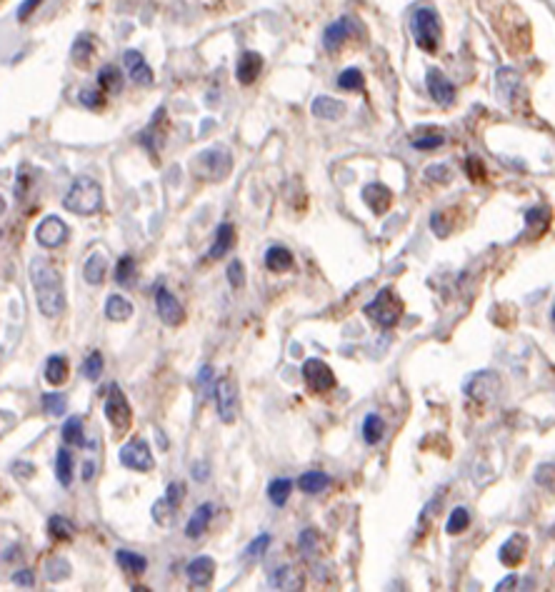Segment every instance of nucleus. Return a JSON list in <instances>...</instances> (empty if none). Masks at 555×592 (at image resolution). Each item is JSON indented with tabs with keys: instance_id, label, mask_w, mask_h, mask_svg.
<instances>
[{
	"instance_id": "32",
	"label": "nucleus",
	"mask_w": 555,
	"mask_h": 592,
	"mask_svg": "<svg viewBox=\"0 0 555 592\" xmlns=\"http://www.w3.org/2000/svg\"><path fill=\"white\" fill-rule=\"evenodd\" d=\"M383 435H385L383 417L375 415V412L366 415V420H363V440H366L368 445H378L380 440H383Z\"/></svg>"
},
{
	"instance_id": "57",
	"label": "nucleus",
	"mask_w": 555,
	"mask_h": 592,
	"mask_svg": "<svg viewBox=\"0 0 555 592\" xmlns=\"http://www.w3.org/2000/svg\"><path fill=\"white\" fill-rule=\"evenodd\" d=\"M210 380H213V368L210 365H206L201 370V375H198V382H201V387L208 393V385H210Z\"/></svg>"
},
{
	"instance_id": "17",
	"label": "nucleus",
	"mask_w": 555,
	"mask_h": 592,
	"mask_svg": "<svg viewBox=\"0 0 555 592\" xmlns=\"http://www.w3.org/2000/svg\"><path fill=\"white\" fill-rule=\"evenodd\" d=\"M270 587H275V590H300L303 587V575L298 572L295 565H281L270 575Z\"/></svg>"
},
{
	"instance_id": "16",
	"label": "nucleus",
	"mask_w": 555,
	"mask_h": 592,
	"mask_svg": "<svg viewBox=\"0 0 555 592\" xmlns=\"http://www.w3.org/2000/svg\"><path fill=\"white\" fill-rule=\"evenodd\" d=\"M123 65H126L133 83H138V86H150L153 83V70H150V65L145 63V58L138 51H126Z\"/></svg>"
},
{
	"instance_id": "48",
	"label": "nucleus",
	"mask_w": 555,
	"mask_h": 592,
	"mask_svg": "<svg viewBox=\"0 0 555 592\" xmlns=\"http://www.w3.org/2000/svg\"><path fill=\"white\" fill-rule=\"evenodd\" d=\"M443 142H446V137L435 133V135L415 137V140H413V148H415V150H435V148H441Z\"/></svg>"
},
{
	"instance_id": "3",
	"label": "nucleus",
	"mask_w": 555,
	"mask_h": 592,
	"mask_svg": "<svg viewBox=\"0 0 555 592\" xmlns=\"http://www.w3.org/2000/svg\"><path fill=\"white\" fill-rule=\"evenodd\" d=\"M363 313H366V318H370L375 325H380V328H393V325H398V320L403 318V300L398 297V292H395L393 288H383V290H378V295L373 297L366 308H363Z\"/></svg>"
},
{
	"instance_id": "29",
	"label": "nucleus",
	"mask_w": 555,
	"mask_h": 592,
	"mask_svg": "<svg viewBox=\"0 0 555 592\" xmlns=\"http://www.w3.org/2000/svg\"><path fill=\"white\" fill-rule=\"evenodd\" d=\"M43 375H46V380L51 385H63L68 380V363H65L63 355H51L46 360V372Z\"/></svg>"
},
{
	"instance_id": "14",
	"label": "nucleus",
	"mask_w": 555,
	"mask_h": 592,
	"mask_svg": "<svg viewBox=\"0 0 555 592\" xmlns=\"http://www.w3.org/2000/svg\"><path fill=\"white\" fill-rule=\"evenodd\" d=\"M498 385H500V380L495 372H478V375L468 382L465 393H468L473 400H478V403H488V400L495 398Z\"/></svg>"
},
{
	"instance_id": "49",
	"label": "nucleus",
	"mask_w": 555,
	"mask_h": 592,
	"mask_svg": "<svg viewBox=\"0 0 555 592\" xmlns=\"http://www.w3.org/2000/svg\"><path fill=\"white\" fill-rule=\"evenodd\" d=\"M183 495H185V487H183V483H168V490H166V502L170 507H175L178 510V505H180V500H183Z\"/></svg>"
},
{
	"instance_id": "33",
	"label": "nucleus",
	"mask_w": 555,
	"mask_h": 592,
	"mask_svg": "<svg viewBox=\"0 0 555 592\" xmlns=\"http://www.w3.org/2000/svg\"><path fill=\"white\" fill-rule=\"evenodd\" d=\"M55 478L63 487H70V483H73V455L65 448L55 452Z\"/></svg>"
},
{
	"instance_id": "41",
	"label": "nucleus",
	"mask_w": 555,
	"mask_h": 592,
	"mask_svg": "<svg viewBox=\"0 0 555 592\" xmlns=\"http://www.w3.org/2000/svg\"><path fill=\"white\" fill-rule=\"evenodd\" d=\"M83 375L93 382L103 375V355H100V350H93V353L83 360Z\"/></svg>"
},
{
	"instance_id": "56",
	"label": "nucleus",
	"mask_w": 555,
	"mask_h": 592,
	"mask_svg": "<svg viewBox=\"0 0 555 592\" xmlns=\"http://www.w3.org/2000/svg\"><path fill=\"white\" fill-rule=\"evenodd\" d=\"M430 225H433L435 235H441V238H446V235H448V228H443V217H441V213H433V217H430Z\"/></svg>"
},
{
	"instance_id": "28",
	"label": "nucleus",
	"mask_w": 555,
	"mask_h": 592,
	"mask_svg": "<svg viewBox=\"0 0 555 592\" xmlns=\"http://www.w3.org/2000/svg\"><path fill=\"white\" fill-rule=\"evenodd\" d=\"M60 435H63L65 445H75V448H88L86 433H83V420L81 417H68L60 427Z\"/></svg>"
},
{
	"instance_id": "44",
	"label": "nucleus",
	"mask_w": 555,
	"mask_h": 592,
	"mask_svg": "<svg viewBox=\"0 0 555 592\" xmlns=\"http://www.w3.org/2000/svg\"><path fill=\"white\" fill-rule=\"evenodd\" d=\"M535 483H538L540 487L555 492V462H545V465H540L538 470H535Z\"/></svg>"
},
{
	"instance_id": "21",
	"label": "nucleus",
	"mask_w": 555,
	"mask_h": 592,
	"mask_svg": "<svg viewBox=\"0 0 555 592\" xmlns=\"http://www.w3.org/2000/svg\"><path fill=\"white\" fill-rule=\"evenodd\" d=\"M108 275V260L103 253H91L83 262V278L88 285H100Z\"/></svg>"
},
{
	"instance_id": "20",
	"label": "nucleus",
	"mask_w": 555,
	"mask_h": 592,
	"mask_svg": "<svg viewBox=\"0 0 555 592\" xmlns=\"http://www.w3.org/2000/svg\"><path fill=\"white\" fill-rule=\"evenodd\" d=\"M526 547H528L526 535H513V537H508V540H505L503 545H500V553H498L500 563L508 565V567L518 565L523 558H526Z\"/></svg>"
},
{
	"instance_id": "34",
	"label": "nucleus",
	"mask_w": 555,
	"mask_h": 592,
	"mask_svg": "<svg viewBox=\"0 0 555 592\" xmlns=\"http://www.w3.org/2000/svg\"><path fill=\"white\" fill-rule=\"evenodd\" d=\"M293 480L288 478H275L270 480L268 485V500L273 502L275 507H283L288 502V497H290V490H293Z\"/></svg>"
},
{
	"instance_id": "60",
	"label": "nucleus",
	"mask_w": 555,
	"mask_h": 592,
	"mask_svg": "<svg viewBox=\"0 0 555 592\" xmlns=\"http://www.w3.org/2000/svg\"><path fill=\"white\" fill-rule=\"evenodd\" d=\"M93 478H95V462H93V460L83 462V480H86V483H91Z\"/></svg>"
},
{
	"instance_id": "2",
	"label": "nucleus",
	"mask_w": 555,
	"mask_h": 592,
	"mask_svg": "<svg viewBox=\"0 0 555 592\" xmlns=\"http://www.w3.org/2000/svg\"><path fill=\"white\" fill-rule=\"evenodd\" d=\"M63 208L83 217L95 215V213L103 210V188L98 185V180H93L88 175L75 177L63 198Z\"/></svg>"
},
{
	"instance_id": "23",
	"label": "nucleus",
	"mask_w": 555,
	"mask_h": 592,
	"mask_svg": "<svg viewBox=\"0 0 555 592\" xmlns=\"http://www.w3.org/2000/svg\"><path fill=\"white\" fill-rule=\"evenodd\" d=\"M265 268L273 273H286L293 268V253L283 245H270L265 250Z\"/></svg>"
},
{
	"instance_id": "31",
	"label": "nucleus",
	"mask_w": 555,
	"mask_h": 592,
	"mask_svg": "<svg viewBox=\"0 0 555 592\" xmlns=\"http://www.w3.org/2000/svg\"><path fill=\"white\" fill-rule=\"evenodd\" d=\"M115 563L121 565L126 572H133V575H143L145 567H148V560L143 555L131 553V550H118L115 553Z\"/></svg>"
},
{
	"instance_id": "54",
	"label": "nucleus",
	"mask_w": 555,
	"mask_h": 592,
	"mask_svg": "<svg viewBox=\"0 0 555 592\" xmlns=\"http://www.w3.org/2000/svg\"><path fill=\"white\" fill-rule=\"evenodd\" d=\"M25 190H28V173H25V168H20L18 180H15V198H23Z\"/></svg>"
},
{
	"instance_id": "35",
	"label": "nucleus",
	"mask_w": 555,
	"mask_h": 592,
	"mask_svg": "<svg viewBox=\"0 0 555 592\" xmlns=\"http://www.w3.org/2000/svg\"><path fill=\"white\" fill-rule=\"evenodd\" d=\"M298 545H300V553H303L305 560H315V558H318V553H321L323 540H321V535H318V530H310L308 527V530H303V532H300Z\"/></svg>"
},
{
	"instance_id": "8",
	"label": "nucleus",
	"mask_w": 555,
	"mask_h": 592,
	"mask_svg": "<svg viewBox=\"0 0 555 592\" xmlns=\"http://www.w3.org/2000/svg\"><path fill=\"white\" fill-rule=\"evenodd\" d=\"M213 398H215L218 417L223 422H233L238 415V390H235L230 377H218L215 387H213Z\"/></svg>"
},
{
	"instance_id": "42",
	"label": "nucleus",
	"mask_w": 555,
	"mask_h": 592,
	"mask_svg": "<svg viewBox=\"0 0 555 592\" xmlns=\"http://www.w3.org/2000/svg\"><path fill=\"white\" fill-rule=\"evenodd\" d=\"M363 83H366V78L358 68H348L338 75V88H343V90H361Z\"/></svg>"
},
{
	"instance_id": "1",
	"label": "nucleus",
	"mask_w": 555,
	"mask_h": 592,
	"mask_svg": "<svg viewBox=\"0 0 555 592\" xmlns=\"http://www.w3.org/2000/svg\"><path fill=\"white\" fill-rule=\"evenodd\" d=\"M30 283H33L35 300H38V310L46 318H58L65 313V288L63 278L58 273V268H53L51 262L43 257H33L30 260Z\"/></svg>"
},
{
	"instance_id": "25",
	"label": "nucleus",
	"mask_w": 555,
	"mask_h": 592,
	"mask_svg": "<svg viewBox=\"0 0 555 592\" xmlns=\"http://www.w3.org/2000/svg\"><path fill=\"white\" fill-rule=\"evenodd\" d=\"M295 485H298L300 492H305V495H318V492H323L330 485V478L323 470H308V473L300 475Z\"/></svg>"
},
{
	"instance_id": "50",
	"label": "nucleus",
	"mask_w": 555,
	"mask_h": 592,
	"mask_svg": "<svg viewBox=\"0 0 555 592\" xmlns=\"http://www.w3.org/2000/svg\"><path fill=\"white\" fill-rule=\"evenodd\" d=\"M268 545H270V535H265V532H263V535H258L255 540L248 545L246 555H248V558H260V555L268 550Z\"/></svg>"
},
{
	"instance_id": "40",
	"label": "nucleus",
	"mask_w": 555,
	"mask_h": 592,
	"mask_svg": "<svg viewBox=\"0 0 555 592\" xmlns=\"http://www.w3.org/2000/svg\"><path fill=\"white\" fill-rule=\"evenodd\" d=\"M468 525H470L468 510H465V507H455V510L450 513V518H448L446 532H448V535H458V532H463Z\"/></svg>"
},
{
	"instance_id": "7",
	"label": "nucleus",
	"mask_w": 555,
	"mask_h": 592,
	"mask_svg": "<svg viewBox=\"0 0 555 592\" xmlns=\"http://www.w3.org/2000/svg\"><path fill=\"white\" fill-rule=\"evenodd\" d=\"M118 460H121L126 467H131V470H135V473H150L155 467L153 452H150L148 443L140 438L128 440V443L121 448V452H118Z\"/></svg>"
},
{
	"instance_id": "36",
	"label": "nucleus",
	"mask_w": 555,
	"mask_h": 592,
	"mask_svg": "<svg viewBox=\"0 0 555 592\" xmlns=\"http://www.w3.org/2000/svg\"><path fill=\"white\" fill-rule=\"evenodd\" d=\"M91 55H93V40L88 35H81V38L75 40V46L70 48V58H73V63L78 68H86L91 63Z\"/></svg>"
},
{
	"instance_id": "13",
	"label": "nucleus",
	"mask_w": 555,
	"mask_h": 592,
	"mask_svg": "<svg viewBox=\"0 0 555 592\" xmlns=\"http://www.w3.org/2000/svg\"><path fill=\"white\" fill-rule=\"evenodd\" d=\"M185 572H188V580L195 590H206L210 585L213 575H215V560L208 558V555H198V558L188 563Z\"/></svg>"
},
{
	"instance_id": "62",
	"label": "nucleus",
	"mask_w": 555,
	"mask_h": 592,
	"mask_svg": "<svg viewBox=\"0 0 555 592\" xmlns=\"http://www.w3.org/2000/svg\"><path fill=\"white\" fill-rule=\"evenodd\" d=\"M203 475H206V473H203V462H198V467H195V478L203 480Z\"/></svg>"
},
{
	"instance_id": "11",
	"label": "nucleus",
	"mask_w": 555,
	"mask_h": 592,
	"mask_svg": "<svg viewBox=\"0 0 555 592\" xmlns=\"http://www.w3.org/2000/svg\"><path fill=\"white\" fill-rule=\"evenodd\" d=\"M155 310H158V318H161L166 325H170V328H175V325H180L185 320L183 305H180L178 297L173 295L168 288H163V285L155 290Z\"/></svg>"
},
{
	"instance_id": "46",
	"label": "nucleus",
	"mask_w": 555,
	"mask_h": 592,
	"mask_svg": "<svg viewBox=\"0 0 555 592\" xmlns=\"http://www.w3.org/2000/svg\"><path fill=\"white\" fill-rule=\"evenodd\" d=\"M225 275H228V283L233 285L235 290H241L243 285H246V268H243L241 260H233L228 265V270H225Z\"/></svg>"
},
{
	"instance_id": "52",
	"label": "nucleus",
	"mask_w": 555,
	"mask_h": 592,
	"mask_svg": "<svg viewBox=\"0 0 555 592\" xmlns=\"http://www.w3.org/2000/svg\"><path fill=\"white\" fill-rule=\"evenodd\" d=\"M78 97H81V103L86 105V108H100V105L105 103L103 93H98V90H83Z\"/></svg>"
},
{
	"instance_id": "9",
	"label": "nucleus",
	"mask_w": 555,
	"mask_h": 592,
	"mask_svg": "<svg viewBox=\"0 0 555 592\" xmlns=\"http://www.w3.org/2000/svg\"><path fill=\"white\" fill-rule=\"evenodd\" d=\"M300 372H303L305 385H308L313 393H328V390L335 387V375H333V370L318 358L305 360L303 368H300Z\"/></svg>"
},
{
	"instance_id": "63",
	"label": "nucleus",
	"mask_w": 555,
	"mask_h": 592,
	"mask_svg": "<svg viewBox=\"0 0 555 592\" xmlns=\"http://www.w3.org/2000/svg\"><path fill=\"white\" fill-rule=\"evenodd\" d=\"M553 320H555V308H553Z\"/></svg>"
},
{
	"instance_id": "6",
	"label": "nucleus",
	"mask_w": 555,
	"mask_h": 592,
	"mask_svg": "<svg viewBox=\"0 0 555 592\" xmlns=\"http://www.w3.org/2000/svg\"><path fill=\"white\" fill-rule=\"evenodd\" d=\"M105 417H108V422L115 427V433H126L133 420V410H131V405H128L126 393H123L121 385H115V382H110V387H108Z\"/></svg>"
},
{
	"instance_id": "59",
	"label": "nucleus",
	"mask_w": 555,
	"mask_h": 592,
	"mask_svg": "<svg viewBox=\"0 0 555 592\" xmlns=\"http://www.w3.org/2000/svg\"><path fill=\"white\" fill-rule=\"evenodd\" d=\"M465 170H468V175H473V177H481L483 175L481 163H478L475 158H468V166H465Z\"/></svg>"
},
{
	"instance_id": "12",
	"label": "nucleus",
	"mask_w": 555,
	"mask_h": 592,
	"mask_svg": "<svg viewBox=\"0 0 555 592\" xmlns=\"http://www.w3.org/2000/svg\"><path fill=\"white\" fill-rule=\"evenodd\" d=\"M425 83H428V93L438 105H450L455 100V88L453 83L441 73L438 68H430L425 75Z\"/></svg>"
},
{
	"instance_id": "38",
	"label": "nucleus",
	"mask_w": 555,
	"mask_h": 592,
	"mask_svg": "<svg viewBox=\"0 0 555 592\" xmlns=\"http://www.w3.org/2000/svg\"><path fill=\"white\" fill-rule=\"evenodd\" d=\"M48 532H51V537H55V540H70L75 530L68 518H63V515H53V518L48 520Z\"/></svg>"
},
{
	"instance_id": "45",
	"label": "nucleus",
	"mask_w": 555,
	"mask_h": 592,
	"mask_svg": "<svg viewBox=\"0 0 555 592\" xmlns=\"http://www.w3.org/2000/svg\"><path fill=\"white\" fill-rule=\"evenodd\" d=\"M68 575H70V565L65 563L63 558H55V560L48 563V580L60 582V580H65Z\"/></svg>"
},
{
	"instance_id": "37",
	"label": "nucleus",
	"mask_w": 555,
	"mask_h": 592,
	"mask_svg": "<svg viewBox=\"0 0 555 592\" xmlns=\"http://www.w3.org/2000/svg\"><path fill=\"white\" fill-rule=\"evenodd\" d=\"M113 278H115V283L123 285V288H131V283L135 280V260H133L131 255H123L121 260H118V265H115Z\"/></svg>"
},
{
	"instance_id": "43",
	"label": "nucleus",
	"mask_w": 555,
	"mask_h": 592,
	"mask_svg": "<svg viewBox=\"0 0 555 592\" xmlns=\"http://www.w3.org/2000/svg\"><path fill=\"white\" fill-rule=\"evenodd\" d=\"M498 83H500V90H503V95L508 97H513V93L518 90V86H521V78H518V73L515 70H500L498 73Z\"/></svg>"
},
{
	"instance_id": "47",
	"label": "nucleus",
	"mask_w": 555,
	"mask_h": 592,
	"mask_svg": "<svg viewBox=\"0 0 555 592\" xmlns=\"http://www.w3.org/2000/svg\"><path fill=\"white\" fill-rule=\"evenodd\" d=\"M173 513H175V507L168 505L166 497H161V500H158V502L153 505V520H155L158 525H166L168 520L173 518Z\"/></svg>"
},
{
	"instance_id": "51",
	"label": "nucleus",
	"mask_w": 555,
	"mask_h": 592,
	"mask_svg": "<svg viewBox=\"0 0 555 592\" xmlns=\"http://www.w3.org/2000/svg\"><path fill=\"white\" fill-rule=\"evenodd\" d=\"M11 473L15 475L18 480H30L35 475V467H33V462L15 460V462H11Z\"/></svg>"
},
{
	"instance_id": "39",
	"label": "nucleus",
	"mask_w": 555,
	"mask_h": 592,
	"mask_svg": "<svg viewBox=\"0 0 555 592\" xmlns=\"http://www.w3.org/2000/svg\"><path fill=\"white\" fill-rule=\"evenodd\" d=\"M43 410L51 417H60L65 415V408H68V398L63 393H46L43 395Z\"/></svg>"
},
{
	"instance_id": "18",
	"label": "nucleus",
	"mask_w": 555,
	"mask_h": 592,
	"mask_svg": "<svg viewBox=\"0 0 555 592\" xmlns=\"http://www.w3.org/2000/svg\"><path fill=\"white\" fill-rule=\"evenodd\" d=\"M260 70H263V58L258 55V53L248 51V53H243L241 60H238L235 75H238V80H241L243 86H250L253 80L260 75Z\"/></svg>"
},
{
	"instance_id": "58",
	"label": "nucleus",
	"mask_w": 555,
	"mask_h": 592,
	"mask_svg": "<svg viewBox=\"0 0 555 592\" xmlns=\"http://www.w3.org/2000/svg\"><path fill=\"white\" fill-rule=\"evenodd\" d=\"M38 3H41V0H25L23 6H20V11H18V18H20V20H25V18H28V13H33L35 8H38Z\"/></svg>"
},
{
	"instance_id": "22",
	"label": "nucleus",
	"mask_w": 555,
	"mask_h": 592,
	"mask_svg": "<svg viewBox=\"0 0 555 592\" xmlns=\"http://www.w3.org/2000/svg\"><path fill=\"white\" fill-rule=\"evenodd\" d=\"M233 240H235V230L230 222H220L215 230V240H213L210 245V253L208 255L213 257V260H220V257L228 255V250L233 248Z\"/></svg>"
},
{
	"instance_id": "5",
	"label": "nucleus",
	"mask_w": 555,
	"mask_h": 592,
	"mask_svg": "<svg viewBox=\"0 0 555 592\" xmlns=\"http://www.w3.org/2000/svg\"><path fill=\"white\" fill-rule=\"evenodd\" d=\"M413 38L418 43V48L428 53L438 51V43H441V20H438V13L433 8H418L413 13Z\"/></svg>"
},
{
	"instance_id": "61",
	"label": "nucleus",
	"mask_w": 555,
	"mask_h": 592,
	"mask_svg": "<svg viewBox=\"0 0 555 592\" xmlns=\"http://www.w3.org/2000/svg\"><path fill=\"white\" fill-rule=\"evenodd\" d=\"M515 582H518V577H515V575H510V577H505V580L500 582V585L495 587V590H498V592H500V590H513V587H515Z\"/></svg>"
},
{
	"instance_id": "26",
	"label": "nucleus",
	"mask_w": 555,
	"mask_h": 592,
	"mask_svg": "<svg viewBox=\"0 0 555 592\" xmlns=\"http://www.w3.org/2000/svg\"><path fill=\"white\" fill-rule=\"evenodd\" d=\"M131 315H133V305L123 295H110L105 300V318L110 323H126V320H131Z\"/></svg>"
},
{
	"instance_id": "15",
	"label": "nucleus",
	"mask_w": 555,
	"mask_h": 592,
	"mask_svg": "<svg viewBox=\"0 0 555 592\" xmlns=\"http://www.w3.org/2000/svg\"><path fill=\"white\" fill-rule=\"evenodd\" d=\"M363 200H366V206L375 215H383V213H388L390 203H393V193L385 188L383 182H368L363 188Z\"/></svg>"
},
{
	"instance_id": "53",
	"label": "nucleus",
	"mask_w": 555,
	"mask_h": 592,
	"mask_svg": "<svg viewBox=\"0 0 555 592\" xmlns=\"http://www.w3.org/2000/svg\"><path fill=\"white\" fill-rule=\"evenodd\" d=\"M13 585L18 587H33L35 585V575L30 572V570H18V572H13L11 575Z\"/></svg>"
},
{
	"instance_id": "55",
	"label": "nucleus",
	"mask_w": 555,
	"mask_h": 592,
	"mask_svg": "<svg viewBox=\"0 0 555 592\" xmlns=\"http://www.w3.org/2000/svg\"><path fill=\"white\" fill-rule=\"evenodd\" d=\"M425 177H430V180H448V177H450V173H448L446 166H433V168H428Z\"/></svg>"
},
{
	"instance_id": "30",
	"label": "nucleus",
	"mask_w": 555,
	"mask_h": 592,
	"mask_svg": "<svg viewBox=\"0 0 555 592\" xmlns=\"http://www.w3.org/2000/svg\"><path fill=\"white\" fill-rule=\"evenodd\" d=\"M98 86H100V90L103 93L115 95V93L123 90V73L115 68V65H105V68L98 73Z\"/></svg>"
},
{
	"instance_id": "10",
	"label": "nucleus",
	"mask_w": 555,
	"mask_h": 592,
	"mask_svg": "<svg viewBox=\"0 0 555 592\" xmlns=\"http://www.w3.org/2000/svg\"><path fill=\"white\" fill-rule=\"evenodd\" d=\"M70 230L58 215H48L41 220V225L35 228V243L41 248H60L68 240Z\"/></svg>"
},
{
	"instance_id": "4",
	"label": "nucleus",
	"mask_w": 555,
	"mask_h": 592,
	"mask_svg": "<svg viewBox=\"0 0 555 592\" xmlns=\"http://www.w3.org/2000/svg\"><path fill=\"white\" fill-rule=\"evenodd\" d=\"M230 166H233L230 153L223 148V145H218V148L203 150V153L193 160V175L201 177V180L215 182V180H223V177L228 175Z\"/></svg>"
},
{
	"instance_id": "19",
	"label": "nucleus",
	"mask_w": 555,
	"mask_h": 592,
	"mask_svg": "<svg viewBox=\"0 0 555 592\" xmlns=\"http://www.w3.org/2000/svg\"><path fill=\"white\" fill-rule=\"evenodd\" d=\"M210 518H213V502H203V505H198V510L190 515L188 525H185V537L198 540V537L208 530V525H210Z\"/></svg>"
},
{
	"instance_id": "24",
	"label": "nucleus",
	"mask_w": 555,
	"mask_h": 592,
	"mask_svg": "<svg viewBox=\"0 0 555 592\" xmlns=\"http://www.w3.org/2000/svg\"><path fill=\"white\" fill-rule=\"evenodd\" d=\"M343 113H345V105L340 103V100H335V97H330V95H318L313 100V115L315 118L338 120V118H343Z\"/></svg>"
},
{
	"instance_id": "27",
	"label": "nucleus",
	"mask_w": 555,
	"mask_h": 592,
	"mask_svg": "<svg viewBox=\"0 0 555 592\" xmlns=\"http://www.w3.org/2000/svg\"><path fill=\"white\" fill-rule=\"evenodd\" d=\"M350 35V20L348 18H340L338 23H333L326 28V35H323V43H326L328 51H335L338 46H343L345 40Z\"/></svg>"
}]
</instances>
